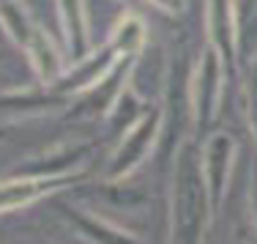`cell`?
<instances>
[{"label": "cell", "mask_w": 257, "mask_h": 244, "mask_svg": "<svg viewBox=\"0 0 257 244\" xmlns=\"http://www.w3.org/2000/svg\"><path fill=\"white\" fill-rule=\"evenodd\" d=\"M211 217L213 206L203 176V154H200V145L186 137L173 156L170 244H203Z\"/></svg>", "instance_id": "1"}, {"label": "cell", "mask_w": 257, "mask_h": 244, "mask_svg": "<svg viewBox=\"0 0 257 244\" xmlns=\"http://www.w3.org/2000/svg\"><path fill=\"white\" fill-rule=\"evenodd\" d=\"M227 74L230 69L224 58L211 44H205L192 66V77H189V99H192V115L197 132H208L216 124Z\"/></svg>", "instance_id": "2"}, {"label": "cell", "mask_w": 257, "mask_h": 244, "mask_svg": "<svg viewBox=\"0 0 257 244\" xmlns=\"http://www.w3.org/2000/svg\"><path fill=\"white\" fill-rule=\"evenodd\" d=\"M162 126H164L162 107L151 105L148 113L120 135V143L115 145L112 156H109V165H107L104 179L107 181L128 179L140 165L154 154V148L159 145V140H162Z\"/></svg>", "instance_id": "3"}, {"label": "cell", "mask_w": 257, "mask_h": 244, "mask_svg": "<svg viewBox=\"0 0 257 244\" xmlns=\"http://www.w3.org/2000/svg\"><path fill=\"white\" fill-rule=\"evenodd\" d=\"M93 156V143L88 140H71V143H55L47 151L28 156L9 176H36V179H60V176H82Z\"/></svg>", "instance_id": "4"}, {"label": "cell", "mask_w": 257, "mask_h": 244, "mask_svg": "<svg viewBox=\"0 0 257 244\" xmlns=\"http://www.w3.org/2000/svg\"><path fill=\"white\" fill-rule=\"evenodd\" d=\"M203 176H205V187H208V198H211L213 214L219 211L224 195H227L230 179H232V168H235V156H238V143L230 132H211L205 137L203 148Z\"/></svg>", "instance_id": "5"}, {"label": "cell", "mask_w": 257, "mask_h": 244, "mask_svg": "<svg viewBox=\"0 0 257 244\" xmlns=\"http://www.w3.org/2000/svg\"><path fill=\"white\" fill-rule=\"evenodd\" d=\"M118 60H120V52L115 50L109 41H104L101 47H93L85 58H79L74 63L66 66L63 77H60L50 91H55V94L63 96V99H77L85 91L93 88L96 83H101L104 77L118 66Z\"/></svg>", "instance_id": "6"}, {"label": "cell", "mask_w": 257, "mask_h": 244, "mask_svg": "<svg viewBox=\"0 0 257 244\" xmlns=\"http://www.w3.org/2000/svg\"><path fill=\"white\" fill-rule=\"evenodd\" d=\"M137 69V58H120L118 66L104 77L101 83H96L90 91H85L82 96L74 99L71 115H85V118H109V113L115 110L118 99L132 88V74Z\"/></svg>", "instance_id": "7"}, {"label": "cell", "mask_w": 257, "mask_h": 244, "mask_svg": "<svg viewBox=\"0 0 257 244\" xmlns=\"http://www.w3.org/2000/svg\"><path fill=\"white\" fill-rule=\"evenodd\" d=\"M205 36L208 44L224 58L230 74L238 71V17L235 0H205Z\"/></svg>", "instance_id": "8"}, {"label": "cell", "mask_w": 257, "mask_h": 244, "mask_svg": "<svg viewBox=\"0 0 257 244\" xmlns=\"http://www.w3.org/2000/svg\"><path fill=\"white\" fill-rule=\"evenodd\" d=\"M82 176H60V179H36V176H6L0 179V211H17L52 195L63 187H71Z\"/></svg>", "instance_id": "9"}, {"label": "cell", "mask_w": 257, "mask_h": 244, "mask_svg": "<svg viewBox=\"0 0 257 244\" xmlns=\"http://www.w3.org/2000/svg\"><path fill=\"white\" fill-rule=\"evenodd\" d=\"M58 3V20L63 30V44H66V58L69 63L85 58L90 47V17L85 0H55Z\"/></svg>", "instance_id": "10"}, {"label": "cell", "mask_w": 257, "mask_h": 244, "mask_svg": "<svg viewBox=\"0 0 257 244\" xmlns=\"http://www.w3.org/2000/svg\"><path fill=\"white\" fill-rule=\"evenodd\" d=\"M25 55H28V63H30V69H33V74L39 77V83L44 85V88H52V85L63 77L66 55L60 52V47L55 44V39L47 30L36 28L33 39H30L28 47H25Z\"/></svg>", "instance_id": "11"}, {"label": "cell", "mask_w": 257, "mask_h": 244, "mask_svg": "<svg viewBox=\"0 0 257 244\" xmlns=\"http://www.w3.org/2000/svg\"><path fill=\"white\" fill-rule=\"evenodd\" d=\"M63 217L69 219L71 228H74L77 233L82 236L85 241H90V244H137V239H134L132 233H126L123 228L112 225L109 219L93 214V211L69 206V209L63 211Z\"/></svg>", "instance_id": "12"}, {"label": "cell", "mask_w": 257, "mask_h": 244, "mask_svg": "<svg viewBox=\"0 0 257 244\" xmlns=\"http://www.w3.org/2000/svg\"><path fill=\"white\" fill-rule=\"evenodd\" d=\"M69 107V99L58 96L55 91L47 88L44 94H6L0 96V121H14V118H30V115L41 113H58V110Z\"/></svg>", "instance_id": "13"}, {"label": "cell", "mask_w": 257, "mask_h": 244, "mask_svg": "<svg viewBox=\"0 0 257 244\" xmlns=\"http://www.w3.org/2000/svg\"><path fill=\"white\" fill-rule=\"evenodd\" d=\"M0 28L11 44L25 50L39 25H36L33 14L22 0H0Z\"/></svg>", "instance_id": "14"}, {"label": "cell", "mask_w": 257, "mask_h": 244, "mask_svg": "<svg viewBox=\"0 0 257 244\" xmlns=\"http://www.w3.org/2000/svg\"><path fill=\"white\" fill-rule=\"evenodd\" d=\"M109 44L120 52V58H140L148 44V25L140 14H123L118 20V25L112 28V36H109Z\"/></svg>", "instance_id": "15"}, {"label": "cell", "mask_w": 257, "mask_h": 244, "mask_svg": "<svg viewBox=\"0 0 257 244\" xmlns=\"http://www.w3.org/2000/svg\"><path fill=\"white\" fill-rule=\"evenodd\" d=\"M235 17H238V58L246 66L257 58V0H235Z\"/></svg>", "instance_id": "16"}, {"label": "cell", "mask_w": 257, "mask_h": 244, "mask_svg": "<svg viewBox=\"0 0 257 244\" xmlns=\"http://www.w3.org/2000/svg\"><path fill=\"white\" fill-rule=\"evenodd\" d=\"M243 69H246V74H243V110H246L249 132H252L257 143V58L252 63H246Z\"/></svg>", "instance_id": "17"}, {"label": "cell", "mask_w": 257, "mask_h": 244, "mask_svg": "<svg viewBox=\"0 0 257 244\" xmlns=\"http://www.w3.org/2000/svg\"><path fill=\"white\" fill-rule=\"evenodd\" d=\"M148 3L167 17H181L186 11V0H148Z\"/></svg>", "instance_id": "18"}, {"label": "cell", "mask_w": 257, "mask_h": 244, "mask_svg": "<svg viewBox=\"0 0 257 244\" xmlns=\"http://www.w3.org/2000/svg\"><path fill=\"white\" fill-rule=\"evenodd\" d=\"M249 211H252V222L257 230V159L252 165V187H249Z\"/></svg>", "instance_id": "19"}, {"label": "cell", "mask_w": 257, "mask_h": 244, "mask_svg": "<svg viewBox=\"0 0 257 244\" xmlns=\"http://www.w3.org/2000/svg\"><path fill=\"white\" fill-rule=\"evenodd\" d=\"M6 135H9V132H6V126H3V124H0V140H3Z\"/></svg>", "instance_id": "20"}]
</instances>
